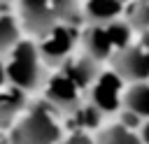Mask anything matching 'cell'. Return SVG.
I'll return each mask as SVG.
<instances>
[{"instance_id": "6da1fadb", "label": "cell", "mask_w": 149, "mask_h": 144, "mask_svg": "<svg viewBox=\"0 0 149 144\" xmlns=\"http://www.w3.org/2000/svg\"><path fill=\"white\" fill-rule=\"evenodd\" d=\"M112 72L121 81L144 84L149 81V51L140 44H130L112 56Z\"/></svg>"}, {"instance_id": "7a4b0ae2", "label": "cell", "mask_w": 149, "mask_h": 144, "mask_svg": "<svg viewBox=\"0 0 149 144\" xmlns=\"http://www.w3.org/2000/svg\"><path fill=\"white\" fill-rule=\"evenodd\" d=\"M58 125L51 118V114L40 107L35 109L16 130V144H56L58 142Z\"/></svg>"}, {"instance_id": "3957f363", "label": "cell", "mask_w": 149, "mask_h": 144, "mask_svg": "<svg viewBox=\"0 0 149 144\" xmlns=\"http://www.w3.org/2000/svg\"><path fill=\"white\" fill-rule=\"evenodd\" d=\"M123 81L114 72H102L91 86V105L102 114H112L123 105Z\"/></svg>"}, {"instance_id": "277c9868", "label": "cell", "mask_w": 149, "mask_h": 144, "mask_svg": "<svg viewBox=\"0 0 149 144\" xmlns=\"http://www.w3.org/2000/svg\"><path fill=\"white\" fill-rule=\"evenodd\" d=\"M9 79L19 88H35L40 79V67H37V51L33 44H19L14 49V58L9 63Z\"/></svg>"}, {"instance_id": "5b68a950", "label": "cell", "mask_w": 149, "mask_h": 144, "mask_svg": "<svg viewBox=\"0 0 149 144\" xmlns=\"http://www.w3.org/2000/svg\"><path fill=\"white\" fill-rule=\"evenodd\" d=\"M23 19L35 35H44V37L56 30V21H58L54 7L47 2H23Z\"/></svg>"}, {"instance_id": "8992f818", "label": "cell", "mask_w": 149, "mask_h": 144, "mask_svg": "<svg viewBox=\"0 0 149 144\" xmlns=\"http://www.w3.org/2000/svg\"><path fill=\"white\" fill-rule=\"evenodd\" d=\"M72 42H74V28L56 26V30L44 39V44H42V53H44L47 60L58 63V60H63V58L70 53Z\"/></svg>"}, {"instance_id": "52a82bcc", "label": "cell", "mask_w": 149, "mask_h": 144, "mask_svg": "<svg viewBox=\"0 0 149 144\" xmlns=\"http://www.w3.org/2000/svg\"><path fill=\"white\" fill-rule=\"evenodd\" d=\"M123 12H126V5L116 0H93L84 5V19L93 21L95 26H109L119 21Z\"/></svg>"}, {"instance_id": "ba28073f", "label": "cell", "mask_w": 149, "mask_h": 144, "mask_svg": "<svg viewBox=\"0 0 149 144\" xmlns=\"http://www.w3.org/2000/svg\"><path fill=\"white\" fill-rule=\"evenodd\" d=\"M84 46H86L88 58H93L95 63L114 56V46L109 42V35H107L105 26H91V28H86L84 30Z\"/></svg>"}, {"instance_id": "9c48e42d", "label": "cell", "mask_w": 149, "mask_h": 144, "mask_svg": "<svg viewBox=\"0 0 149 144\" xmlns=\"http://www.w3.org/2000/svg\"><path fill=\"white\" fill-rule=\"evenodd\" d=\"M49 100L56 102L58 107H65V109H79V88L65 77V74H58L51 79L49 84Z\"/></svg>"}, {"instance_id": "30bf717a", "label": "cell", "mask_w": 149, "mask_h": 144, "mask_svg": "<svg viewBox=\"0 0 149 144\" xmlns=\"http://www.w3.org/2000/svg\"><path fill=\"white\" fill-rule=\"evenodd\" d=\"M100 74H102V72L98 70L95 60H93V58H88V56L72 60V63L68 65V70H65V77H68L77 88L93 86V84H95V79H98Z\"/></svg>"}, {"instance_id": "8fae6325", "label": "cell", "mask_w": 149, "mask_h": 144, "mask_svg": "<svg viewBox=\"0 0 149 144\" xmlns=\"http://www.w3.org/2000/svg\"><path fill=\"white\" fill-rule=\"evenodd\" d=\"M123 109L133 111L142 121H149V81L130 84L123 91Z\"/></svg>"}, {"instance_id": "7c38bea8", "label": "cell", "mask_w": 149, "mask_h": 144, "mask_svg": "<svg viewBox=\"0 0 149 144\" xmlns=\"http://www.w3.org/2000/svg\"><path fill=\"white\" fill-rule=\"evenodd\" d=\"M95 144H142V139H140L137 132L123 128L121 123H114V125L105 128V130L98 135Z\"/></svg>"}, {"instance_id": "4fadbf2b", "label": "cell", "mask_w": 149, "mask_h": 144, "mask_svg": "<svg viewBox=\"0 0 149 144\" xmlns=\"http://www.w3.org/2000/svg\"><path fill=\"white\" fill-rule=\"evenodd\" d=\"M123 16H126V21L130 23L133 30H137V33H147L149 30V2H130V5H126Z\"/></svg>"}, {"instance_id": "5bb4252c", "label": "cell", "mask_w": 149, "mask_h": 144, "mask_svg": "<svg viewBox=\"0 0 149 144\" xmlns=\"http://www.w3.org/2000/svg\"><path fill=\"white\" fill-rule=\"evenodd\" d=\"M105 28H107L109 42H112V46H114V53L133 44L130 39H133V33H135V30L130 28L128 21H114V23H109V26H105Z\"/></svg>"}, {"instance_id": "9a60e30c", "label": "cell", "mask_w": 149, "mask_h": 144, "mask_svg": "<svg viewBox=\"0 0 149 144\" xmlns=\"http://www.w3.org/2000/svg\"><path fill=\"white\" fill-rule=\"evenodd\" d=\"M54 14L56 19L65 21V28H72L74 23H79L84 19V7H79L77 2H54Z\"/></svg>"}, {"instance_id": "2e32d148", "label": "cell", "mask_w": 149, "mask_h": 144, "mask_svg": "<svg viewBox=\"0 0 149 144\" xmlns=\"http://www.w3.org/2000/svg\"><path fill=\"white\" fill-rule=\"evenodd\" d=\"M100 118H102V111L95 109L93 105H84V107L77 109V121H79V125H84V128H98Z\"/></svg>"}, {"instance_id": "e0dca14e", "label": "cell", "mask_w": 149, "mask_h": 144, "mask_svg": "<svg viewBox=\"0 0 149 144\" xmlns=\"http://www.w3.org/2000/svg\"><path fill=\"white\" fill-rule=\"evenodd\" d=\"M16 42V26L12 19L2 16L0 19V51H5L7 46H12Z\"/></svg>"}, {"instance_id": "ac0fdd59", "label": "cell", "mask_w": 149, "mask_h": 144, "mask_svg": "<svg viewBox=\"0 0 149 144\" xmlns=\"http://www.w3.org/2000/svg\"><path fill=\"white\" fill-rule=\"evenodd\" d=\"M65 144H95V142H91L86 135H72V137H70Z\"/></svg>"}, {"instance_id": "d6986e66", "label": "cell", "mask_w": 149, "mask_h": 144, "mask_svg": "<svg viewBox=\"0 0 149 144\" xmlns=\"http://www.w3.org/2000/svg\"><path fill=\"white\" fill-rule=\"evenodd\" d=\"M137 44L149 51V30H147V33H140V42H137Z\"/></svg>"}, {"instance_id": "ffe728a7", "label": "cell", "mask_w": 149, "mask_h": 144, "mask_svg": "<svg viewBox=\"0 0 149 144\" xmlns=\"http://www.w3.org/2000/svg\"><path fill=\"white\" fill-rule=\"evenodd\" d=\"M2 77H5V74H2V67H0V84H2Z\"/></svg>"}]
</instances>
